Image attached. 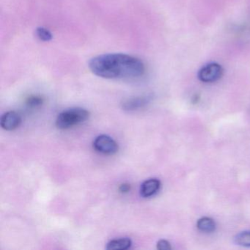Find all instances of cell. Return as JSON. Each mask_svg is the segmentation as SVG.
I'll return each mask as SVG.
<instances>
[{"instance_id":"cell-7","label":"cell","mask_w":250,"mask_h":250,"mask_svg":"<svg viewBox=\"0 0 250 250\" xmlns=\"http://www.w3.org/2000/svg\"><path fill=\"white\" fill-rule=\"evenodd\" d=\"M149 99L147 97H134L124 101L122 107L124 110L133 111L143 107L147 104Z\"/></svg>"},{"instance_id":"cell-8","label":"cell","mask_w":250,"mask_h":250,"mask_svg":"<svg viewBox=\"0 0 250 250\" xmlns=\"http://www.w3.org/2000/svg\"><path fill=\"white\" fill-rule=\"evenodd\" d=\"M132 242L128 238H121L112 240L108 243L106 249L108 250H125L131 247Z\"/></svg>"},{"instance_id":"cell-3","label":"cell","mask_w":250,"mask_h":250,"mask_svg":"<svg viewBox=\"0 0 250 250\" xmlns=\"http://www.w3.org/2000/svg\"><path fill=\"white\" fill-rule=\"evenodd\" d=\"M224 70L222 65L216 62L208 64L201 68L198 72V79L203 83H215L222 78Z\"/></svg>"},{"instance_id":"cell-13","label":"cell","mask_w":250,"mask_h":250,"mask_svg":"<svg viewBox=\"0 0 250 250\" xmlns=\"http://www.w3.org/2000/svg\"><path fill=\"white\" fill-rule=\"evenodd\" d=\"M156 247H157L158 250H169L172 249L169 241L164 239L160 240V241H158Z\"/></svg>"},{"instance_id":"cell-12","label":"cell","mask_w":250,"mask_h":250,"mask_svg":"<svg viewBox=\"0 0 250 250\" xmlns=\"http://www.w3.org/2000/svg\"><path fill=\"white\" fill-rule=\"evenodd\" d=\"M43 103V99L39 96H32L27 99V104L30 107H39Z\"/></svg>"},{"instance_id":"cell-6","label":"cell","mask_w":250,"mask_h":250,"mask_svg":"<svg viewBox=\"0 0 250 250\" xmlns=\"http://www.w3.org/2000/svg\"><path fill=\"white\" fill-rule=\"evenodd\" d=\"M161 182L156 178H150L143 183L140 188V194L145 198L155 195L160 189Z\"/></svg>"},{"instance_id":"cell-9","label":"cell","mask_w":250,"mask_h":250,"mask_svg":"<svg viewBox=\"0 0 250 250\" xmlns=\"http://www.w3.org/2000/svg\"><path fill=\"white\" fill-rule=\"evenodd\" d=\"M197 228L202 232H212L216 229V223L211 218L203 217L197 221Z\"/></svg>"},{"instance_id":"cell-14","label":"cell","mask_w":250,"mask_h":250,"mask_svg":"<svg viewBox=\"0 0 250 250\" xmlns=\"http://www.w3.org/2000/svg\"><path fill=\"white\" fill-rule=\"evenodd\" d=\"M131 189V186L128 184H123L120 186L119 191L122 193H127Z\"/></svg>"},{"instance_id":"cell-1","label":"cell","mask_w":250,"mask_h":250,"mask_svg":"<svg viewBox=\"0 0 250 250\" xmlns=\"http://www.w3.org/2000/svg\"><path fill=\"white\" fill-rule=\"evenodd\" d=\"M88 66L95 75L107 80H134L143 77L146 71L141 60L121 53L95 57L90 60Z\"/></svg>"},{"instance_id":"cell-4","label":"cell","mask_w":250,"mask_h":250,"mask_svg":"<svg viewBox=\"0 0 250 250\" xmlns=\"http://www.w3.org/2000/svg\"><path fill=\"white\" fill-rule=\"evenodd\" d=\"M93 147L96 151L106 155H113L118 151V143L107 135H100L93 141Z\"/></svg>"},{"instance_id":"cell-11","label":"cell","mask_w":250,"mask_h":250,"mask_svg":"<svg viewBox=\"0 0 250 250\" xmlns=\"http://www.w3.org/2000/svg\"><path fill=\"white\" fill-rule=\"evenodd\" d=\"M36 36L43 42H50L52 39V34L51 32L44 27H39L36 30Z\"/></svg>"},{"instance_id":"cell-5","label":"cell","mask_w":250,"mask_h":250,"mask_svg":"<svg viewBox=\"0 0 250 250\" xmlns=\"http://www.w3.org/2000/svg\"><path fill=\"white\" fill-rule=\"evenodd\" d=\"M21 118L20 114L14 111H10L4 114L1 118V126L6 131H13L20 126Z\"/></svg>"},{"instance_id":"cell-2","label":"cell","mask_w":250,"mask_h":250,"mask_svg":"<svg viewBox=\"0 0 250 250\" xmlns=\"http://www.w3.org/2000/svg\"><path fill=\"white\" fill-rule=\"evenodd\" d=\"M90 117V112L83 108H71L58 115L56 125L60 129H68L74 125L84 123Z\"/></svg>"},{"instance_id":"cell-10","label":"cell","mask_w":250,"mask_h":250,"mask_svg":"<svg viewBox=\"0 0 250 250\" xmlns=\"http://www.w3.org/2000/svg\"><path fill=\"white\" fill-rule=\"evenodd\" d=\"M234 241L241 247H250V231H244L237 234L234 238Z\"/></svg>"}]
</instances>
